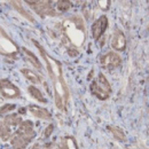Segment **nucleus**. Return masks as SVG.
<instances>
[{"label": "nucleus", "instance_id": "nucleus-21", "mask_svg": "<svg viewBox=\"0 0 149 149\" xmlns=\"http://www.w3.org/2000/svg\"><path fill=\"white\" fill-rule=\"evenodd\" d=\"M15 108H16L15 104H12V103H5V104L0 108V115H5V113H8V112H12Z\"/></svg>", "mask_w": 149, "mask_h": 149}, {"label": "nucleus", "instance_id": "nucleus-19", "mask_svg": "<svg viewBox=\"0 0 149 149\" xmlns=\"http://www.w3.org/2000/svg\"><path fill=\"white\" fill-rule=\"evenodd\" d=\"M12 127H9V126H7V125H5L3 123H2V127H1V130H0V138L2 139V141H7L9 138H10V135H12Z\"/></svg>", "mask_w": 149, "mask_h": 149}, {"label": "nucleus", "instance_id": "nucleus-2", "mask_svg": "<svg viewBox=\"0 0 149 149\" xmlns=\"http://www.w3.org/2000/svg\"><path fill=\"white\" fill-rule=\"evenodd\" d=\"M91 93L100 100H107L111 93V86L103 74H99L97 79L91 84Z\"/></svg>", "mask_w": 149, "mask_h": 149}, {"label": "nucleus", "instance_id": "nucleus-17", "mask_svg": "<svg viewBox=\"0 0 149 149\" xmlns=\"http://www.w3.org/2000/svg\"><path fill=\"white\" fill-rule=\"evenodd\" d=\"M23 53L26 55V57H28V60L37 68L38 70H41V68H42V65H41V63H40V61L38 60V57L32 52H30V51H28L26 48H23Z\"/></svg>", "mask_w": 149, "mask_h": 149}, {"label": "nucleus", "instance_id": "nucleus-20", "mask_svg": "<svg viewBox=\"0 0 149 149\" xmlns=\"http://www.w3.org/2000/svg\"><path fill=\"white\" fill-rule=\"evenodd\" d=\"M56 7L60 12H67L72 7V3H71V1H68V0H65V1L60 0V1H56Z\"/></svg>", "mask_w": 149, "mask_h": 149}, {"label": "nucleus", "instance_id": "nucleus-18", "mask_svg": "<svg viewBox=\"0 0 149 149\" xmlns=\"http://www.w3.org/2000/svg\"><path fill=\"white\" fill-rule=\"evenodd\" d=\"M10 2H12V5L15 7V9L19 12L21 15H23L25 19H28L30 22H35V19H33V17H32V16H31V15H30V14H29L24 8H23V7H22L21 1H10Z\"/></svg>", "mask_w": 149, "mask_h": 149}, {"label": "nucleus", "instance_id": "nucleus-25", "mask_svg": "<svg viewBox=\"0 0 149 149\" xmlns=\"http://www.w3.org/2000/svg\"><path fill=\"white\" fill-rule=\"evenodd\" d=\"M14 149H22V148H14Z\"/></svg>", "mask_w": 149, "mask_h": 149}, {"label": "nucleus", "instance_id": "nucleus-10", "mask_svg": "<svg viewBox=\"0 0 149 149\" xmlns=\"http://www.w3.org/2000/svg\"><path fill=\"white\" fill-rule=\"evenodd\" d=\"M28 110H29V112H30L32 116L37 117L39 119H42V120H51V119H52L51 112L48 111L47 109L41 108V107H39L37 104H31V106H29V107H28Z\"/></svg>", "mask_w": 149, "mask_h": 149}, {"label": "nucleus", "instance_id": "nucleus-11", "mask_svg": "<svg viewBox=\"0 0 149 149\" xmlns=\"http://www.w3.org/2000/svg\"><path fill=\"white\" fill-rule=\"evenodd\" d=\"M29 140H26L25 138H23L22 135H19V133H15L12 138H10V143L14 148H22L25 149V147L29 145Z\"/></svg>", "mask_w": 149, "mask_h": 149}, {"label": "nucleus", "instance_id": "nucleus-4", "mask_svg": "<svg viewBox=\"0 0 149 149\" xmlns=\"http://www.w3.org/2000/svg\"><path fill=\"white\" fill-rule=\"evenodd\" d=\"M29 6L40 16H53L56 15L55 9L52 7V1H40V0H29L26 1Z\"/></svg>", "mask_w": 149, "mask_h": 149}, {"label": "nucleus", "instance_id": "nucleus-23", "mask_svg": "<svg viewBox=\"0 0 149 149\" xmlns=\"http://www.w3.org/2000/svg\"><path fill=\"white\" fill-rule=\"evenodd\" d=\"M99 5H100L101 8L108 9V7H109V5H110V1H99Z\"/></svg>", "mask_w": 149, "mask_h": 149}, {"label": "nucleus", "instance_id": "nucleus-1", "mask_svg": "<svg viewBox=\"0 0 149 149\" xmlns=\"http://www.w3.org/2000/svg\"><path fill=\"white\" fill-rule=\"evenodd\" d=\"M35 46L37 47L40 52L41 56L44 57L46 65H47V70H48V74L51 77V80L53 83V87H54V99H55V104L56 107L61 110L65 109V104L69 97V91L67 87V84L63 79V74H62V65L61 63L53 58L52 56H49L46 51L44 49V47L36 40H33Z\"/></svg>", "mask_w": 149, "mask_h": 149}, {"label": "nucleus", "instance_id": "nucleus-14", "mask_svg": "<svg viewBox=\"0 0 149 149\" xmlns=\"http://www.w3.org/2000/svg\"><path fill=\"white\" fill-rule=\"evenodd\" d=\"M28 91H29L30 95H31L33 99H36L37 101L41 102V103H46V102H47V100H46V97L44 96V94L41 93L36 86H33V85L29 86V87H28Z\"/></svg>", "mask_w": 149, "mask_h": 149}, {"label": "nucleus", "instance_id": "nucleus-5", "mask_svg": "<svg viewBox=\"0 0 149 149\" xmlns=\"http://www.w3.org/2000/svg\"><path fill=\"white\" fill-rule=\"evenodd\" d=\"M0 93L6 99H17L21 95V91L8 79L0 80Z\"/></svg>", "mask_w": 149, "mask_h": 149}, {"label": "nucleus", "instance_id": "nucleus-24", "mask_svg": "<svg viewBox=\"0 0 149 149\" xmlns=\"http://www.w3.org/2000/svg\"><path fill=\"white\" fill-rule=\"evenodd\" d=\"M1 127H2V123L0 122V130H1Z\"/></svg>", "mask_w": 149, "mask_h": 149}, {"label": "nucleus", "instance_id": "nucleus-8", "mask_svg": "<svg viewBox=\"0 0 149 149\" xmlns=\"http://www.w3.org/2000/svg\"><path fill=\"white\" fill-rule=\"evenodd\" d=\"M111 47L115 51L123 52L126 48V37L124 32L119 29H116L113 31V35L111 37Z\"/></svg>", "mask_w": 149, "mask_h": 149}, {"label": "nucleus", "instance_id": "nucleus-12", "mask_svg": "<svg viewBox=\"0 0 149 149\" xmlns=\"http://www.w3.org/2000/svg\"><path fill=\"white\" fill-rule=\"evenodd\" d=\"M21 122H22V119H21L19 113H10V115L6 116L5 119H3V124L9 126V127H12V129L19 125Z\"/></svg>", "mask_w": 149, "mask_h": 149}, {"label": "nucleus", "instance_id": "nucleus-6", "mask_svg": "<svg viewBox=\"0 0 149 149\" xmlns=\"http://www.w3.org/2000/svg\"><path fill=\"white\" fill-rule=\"evenodd\" d=\"M100 63H101L102 68L108 69V70H112V69H116L120 65L122 58H120L119 54H117L115 52H108L104 55L101 56Z\"/></svg>", "mask_w": 149, "mask_h": 149}, {"label": "nucleus", "instance_id": "nucleus-13", "mask_svg": "<svg viewBox=\"0 0 149 149\" xmlns=\"http://www.w3.org/2000/svg\"><path fill=\"white\" fill-rule=\"evenodd\" d=\"M21 72H22V74H23L28 80H30V81L33 83V84H40V83H41L40 77H39L36 72H33L32 70H30V69H22Z\"/></svg>", "mask_w": 149, "mask_h": 149}, {"label": "nucleus", "instance_id": "nucleus-9", "mask_svg": "<svg viewBox=\"0 0 149 149\" xmlns=\"http://www.w3.org/2000/svg\"><path fill=\"white\" fill-rule=\"evenodd\" d=\"M19 135H22L23 138H25L26 140L31 141V139L35 136V131H33V123L31 120H22L19 123L17 132Z\"/></svg>", "mask_w": 149, "mask_h": 149}, {"label": "nucleus", "instance_id": "nucleus-7", "mask_svg": "<svg viewBox=\"0 0 149 149\" xmlns=\"http://www.w3.org/2000/svg\"><path fill=\"white\" fill-rule=\"evenodd\" d=\"M108 24H109V22H108V17L106 15H102L96 21H94L93 25H92V36L94 39H99L104 33V31L108 28Z\"/></svg>", "mask_w": 149, "mask_h": 149}, {"label": "nucleus", "instance_id": "nucleus-16", "mask_svg": "<svg viewBox=\"0 0 149 149\" xmlns=\"http://www.w3.org/2000/svg\"><path fill=\"white\" fill-rule=\"evenodd\" d=\"M108 130L111 132V134L115 136L116 140H118V141H126V135H125V132L123 131V129L111 125V126H108Z\"/></svg>", "mask_w": 149, "mask_h": 149}, {"label": "nucleus", "instance_id": "nucleus-3", "mask_svg": "<svg viewBox=\"0 0 149 149\" xmlns=\"http://www.w3.org/2000/svg\"><path fill=\"white\" fill-rule=\"evenodd\" d=\"M0 54L13 58H15L19 54L17 45L10 39V37L5 32V30L1 26H0Z\"/></svg>", "mask_w": 149, "mask_h": 149}, {"label": "nucleus", "instance_id": "nucleus-22", "mask_svg": "<svg viewBox=\"0 0 149 149\" xmlns=\"http://www.w3.org/2000/svg\"><path fill=\"white\" fill-rule=\"evenodd\" d=\"M53 130H54V125L53 124H49L45 130H44V133H42V136L44 138H49V135L53 133Z\"/></svg>", "mask_w": 149, "mask_h": 149}, {"label": "nucleus", "instance_id": "nucleus-15", "mask_svg": "<svg viewBox=\"0 0 149 149\" xmlns=\"http://www.w3.org/2000/svg\"><path fill=\"white\" fill-rule=\"evenodd\" d=\"M60 149H78V146L76 143V140L72 136H65L62 139Z\"/></svg>", "mask_w": 149, "mask_h": 149}]
</instances>
